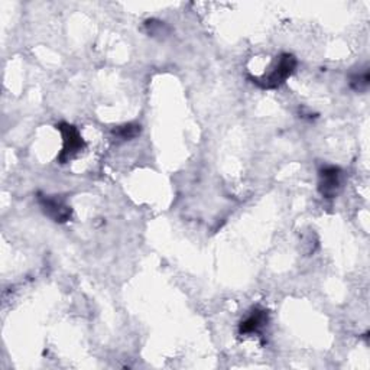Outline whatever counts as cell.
Instances as JSON below:
<instances>
[{
  "label": "cell",
  "instance_id": "obj_5",
  "mask_svg": "<svg viewBox=\"0 0 370 370\" xmlns=\"http://www.w3.org/2000/svg\"><path fill=\"white\" fill-rule=\"evenodd\" d=\"M269 323V314L263 308H255L239 325V333L242 335L259 334Z\"/></svg>",
  "mask_w": 370,
  "mask_h": 370
},
{
  "label": "cell",
  "instance_id": "obj_4",
  "mask_svg": "<svg viewBox=\"0 0 370 370\" xmlns=\"http://www.w3.org/2000/svg\"><path fill=\"white\" fill-rule=\"evenodd\" d=\"M318 191L324 198H335L342 191L343 173L339 166L327 165L320 170Z\"/></svg>",
  "mask_w": 370,
  "mask_h": 370
},
{
  "label": "cell",
  "instance_id": "obj_2",
  "mask_svg": "<svg viewBox=\"0 0 370 370\" xmlns=\"http://www.w3.org/2000/svg\"><path fill=\"white\" fill-rule=\"evenodd\" d=\"M57 129L61 132L62 137V151L58 155V161L61 163H67L84 151L86 142L79 129L70 123L61 122L57 125Z\"/></svg>",
  "mask_w": 370,
  "mask_h": 370
},
{
  "label": "cell",
  "instance_id": "obj_3",
  "mask_svg": "<svg viewBox=\"0 0 370 370\" xmlns=\"http://www.w3.org/2000/svg\"><path fill=\"white\" fill-rule=\"evenodd\" d=\"M38 204L42 213L55 223H67L73 217V209L65 203V200L58 195L38 194Z\"/></svg>",
  "mask_w": 370,
  "mask_h": 370
},
{
  "label": "cell",
  "instance_id": "obj_1",
  "mask_svg": "<svg viewBox=\"0 0 370 370\" xmlns=\"http://www.w3.org/2000/svg\"><path fill=\"white\" fill-rule=\"evenodd\" d=\"M296 64V58L292 54H281L275 61L272 70L260 79L253 77L252 83L263 90H275L281 87L294 74Z\"/></svg>",
  "mask_w": 370,
  "mask_h": 370
},
{
  "label": "cell",
  "instance_id": "obj_8",
  "mask_svg": "<svg viewBox=\"0 0 370 370\" xmlns=\"http://www.w3.org/2000/svg\"><path fill=\"white\" fill-rule=\"evenodd\" d=\"M163 22H156V21H148L146 22V28H148V32L151 33V35H162L163 33Z\"/></svg>",
  "mask_w": 370,
  "mask_h": 370
},
{
  "label": "cell",
  "instance_id": "obj_6",
  "mask_svg": "<svg viewBox=\"0 0 370 370\" xmlns=\"http://www.w3.org/2000/svg\"><path fill=\"white\" fill-rule=\"evenodd\" d=\"M141 125L138 123H125L122 126H117L112 130L113 138L117 142H126V141H132L134 138H138L141 134Z\"/></svg>",
  "mask_w": 370,
  "mask_h": 370
},
{
  "label": "cell",
  "instance_id": "obj_7",
  "mask_svg": "<svg viewBox=\"0 0 370 370\" xmlns=\"http://www.w3.org/2000/svg\"><path fill=\"white\" fill-rule=\"evenodd\" d=\"M350 88L354 90L356 93H364L369 90L370 86V71L366 67L364 70L354 73L350 76Z\"/></svg>",
  "mask_w": 370,
  "mask_h": 370
}]
</instances>
